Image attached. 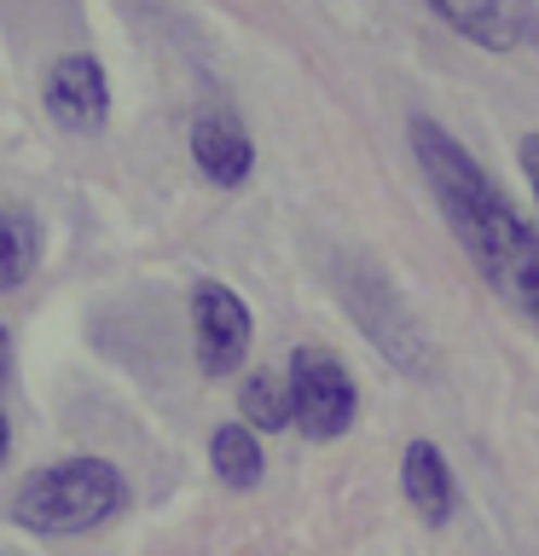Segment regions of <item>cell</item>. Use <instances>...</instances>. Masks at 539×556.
Listing matches in <instances>:
<instances>
[{
	"label": "cell",
	"instance_id": "cell-6",
	"mask_svg": "<svg viewBox=\"0 0 539 556\" xmlns=\"http://www.w3.org/2000/svg\"><path fill=\"white\" fill-rule=\"evenodd\" d=\"M41 104L59 128L93 134V128H104V116H111V76H104V64L93 52H64V59L47 64Z\"/></svg>",
	"mask_w": 539,
	"mask_h": 556
},
{
	"label": "cell",
	"instance_id": "cell-11",
	"mask_svg": "<svg viewBox=\"0 0 539 556\" xmlns=\"http://www.w3.org/2000/svg\"><path fill=\"white\" fill-rule=\"evenodd\" d=\"M35 267H41V220L24 203H0V295L29 285Z\"/></svg>",
	"mask_w": 539,
	"mask_h": 556
},
{
	"label": "cell",
	"instance_id": "cell-7",
	"mask_svg": "<svg viewBox=\"0 0 539 556\" xmlns=\"http://www.w3.org/2000/svg\"><path fill=\"white\" fill-rule=\"evenodd\" d=\"M452 35L487 52H516L539 41V7L534 0H424Z\"/></svg>",
	"mask_w": 539,
	"mask_h": 556
},
{
	"label": "cell",
	"instance_id": "cell-14",
	"mask_svg": "<svg viewBox=\"0 0 539 556\" xmlns=\"http://www.w3.org/2000/svg\"><path fill=\"white\" fill-rule=\"evenodd\" d=\"M7 371H12V337H7V325H0V389H7Z\"/></svg>",
	"mask_w": 539,
	"mask_h": 556
},
{
	"label": "cell",
	"instance_id": "cell-13",
	"mask_svg": "<svg viewBox=\"0 0 539 556\" xmlns=\"http://www.w3.org/2000/svg\"><path fill=\"white\" fill-rule=\"evenodd\" d=\"M516 156H522V174H528V186H534V203H539V134H522Z\"/></svg>",
	"mask_w": 539,
	"mask_h": 556
},
{
	"label": "cell",
	"instance_id": "cell-4",
	"mask_svg": "<svg viewBox=\"0 0 539 556\" xmlns=\"http://www.w3.org/2000/svg\"><path fill=\"white\" fill-rule=\"evenodd\" d=\"M290 382V424L308 434V441H337V434L354 429L360 417V389L348 377V365L325 348H296L285 365Z\"/></svg>",
	"mask_w": 539,
	"mask_h": 556
},
{
	"label": "cell",
	"instance_id": "cell-3",
	"mask_svg": "<svg viewBox=\"0 0 539 556\" xmlns=\"http://www.w3.org/2000/svg\"><path fill=\"white\" fill-rule=\"evenodd\" d=\"M337 290H342L348 313H354V325L377 342V354H383V359L400 365L406 377H429V371H435L429 337L417 330V319L406 313V302L394 295L389 278L354 261V267H342V273H337Z\"/></svg>",
	"mask_w": 539,
	"mask_h": 556
},
{
	"label": "cell",
	"instance_id": "cell-12",
	"mask_svg": "<svg viewBox=\"0 0 539 556\" xmlns=\"http://www.w3.org/2000/svg\"><path fill=\"white\" fill-rule=\"evenodd\" d=\"M238 412H243V424L261 429V434L290 429V382H285V371H250L243 377Z\"/></svg>",
	"mask_w": 539,
	"mask_h": 556
},
{
	"label": "cell",
	"instance_id": "cell-10",
	"mask_svg": "<svg viewBox=\"0 0 539 556\" xmlns=\"http://www.w3.org/2000/svg\"><path fill=\"white\" fill-rule=\"evenodd\" d=\"M209 464H215L221 486H233V493H250L267 476V452H261V434L250 424H221L209 434Z\"/></svg>",
	"mask_w": 539,
	"mask_h": 556
},
{
	"label": "cell",
	"instance_id": "cell-2",
	"mask_svg": "<svg viewBox=\"0 0 539 556\" xmlns=\"http://www.w3.org/2000/svg\"><path fill=\"white\" fill-rule=\"evenodd\" d=\"M128 504V481L111 458H59L12 493V521L24 533H87L99 521H111Z\"/></svg>",
	"mask_w": 539,
	"mask_h": 556
},
{
	"label": "cell",
	"instance_id": "cell-8",
	"mask_svg": "<svg viewBox=\"0 0 539 556\" xmlns=\"http://www.w3.org/2000/svg\"><path fill=\"white\" fill-rule=\"evenodd\" d=\"M191 163L203 168L209 186H243L255 168V139L243 134V122L233 111H203L191 122Z\"/></svg>",
	"mask_w": 539,
	"mask_h": 556
},
{
	"label": "cell",
	"instance_id": "cell-15",
	"mask_svg": "<svg viewBox=\"0 0 539 556\" xmlns=\"http://www.w3.org/2000/svg\"><path fill=\"white\" fill-rule=\"evenodd\" d=\"M7 452H12V424H7V412H0V464H7Z\"/></svg>",
	"mask_w": 539,
	"mask_h": 556
},
{
	"label": "cell",
	"instance_id": "cell-5",
	"mask_svg": "<svg viewBox=\"0 0 539 556\" xmlns=\"http://www.w3.org/2000/svg\"><path fill=\"white\" fill-rule=\"evenodd\" d=\"M191 337H198V365L209 377H233L255 337V319L243 307V295L233 285H221V278L191 285Z\"/></svg>",
	"mask_w": 539,
	"mask_h": 556
},
{
	"label": "cell",
	"instance_id": "cell-9",
	"mask_svg": "<svg viewBox=\"0 0 539 556\" xmlns=\"http://www.w3.org/2000/svg\"><path fill=\"white\" fill-rule=\"evenodd\" d=\"M400 493H406V504L429 528H447L452 521V510H459V481H452V469H447L435 441H412L400 452Z\"/></svg>",
	"mask_w": 539,
	"mask_h": 556
},
{
	"label": "cell",
	"instance_id": "cell-1",
	"mask_svg": "<svg viewBox=\"0 0 539 556\" xmlns=\"http://www.w3.org/2000/svg\"><path fill=\"white\" fill-rule=\"evenodd\" d=\"M406 134H412L417 168H424L447 226L459 232L464 255L476 261V273L528 325H539V226L493 186V174L469 156L459 134H447L429 116H412Z\"/></svg>",
	"mask_w": 539,
	"mask_h": 556
}]
</instances>
